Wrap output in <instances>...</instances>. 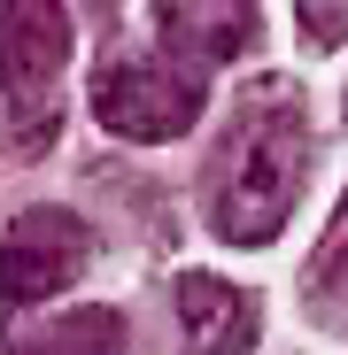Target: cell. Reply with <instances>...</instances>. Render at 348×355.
Here are the masks:
<instances>
[{
	"mask_svg": "<svg viewBox=\"0 0 348 355\" xmlns=\"http://www.w3.org/2000/svg\"><path fill=\"white\" fill-rule=\"evenodd\" d=\"M302 170H310V132H302L295 93H263L232 124V139L209 170V224L240 248L271 240L286 224V209H295V193H302Z\"/></svg>",
	"mask_w": 348,
	"mask_h": 355,
	"instance_id": "6da1fadb",
	"label": "cell"
},
{
	"mask_svg": "<svg viewBox=\"0 0 348 355\" xmlns=\"http://www.w3.org/2000/svg\"><path fill=\"white\" fill-rule=\"evenodd\" d=\"M93 116L116 139H179L201 116V78L179 62H108L93 85Z\"/></svg>",
	"mask_w": 348,
	"mask_h": 355,
	"instance_id": "7a4b0ae2",
	"label": "cell"
},
{
	"mask_svg": "<svg viewBox=\"0 0 348 355\" xmlns=\"http://www.w3.org/2000/svg\"><path fill=\"white\" fill-rule=\"evenodd\" d=\"M93 255V232L70 209H24L0 232V302H47L63 293Z\"/></svg>",
	"mask_w": 348,
	"mask_h": 355,
	"instance_id": "3957f363",
	"label": "cell"
},
{
	"mask_svg": "<svg viewBox=\"0 0 348 355\" xmlns=\"http://www.w3.org/2000/svg\"><path fill=\"white\" fill-rule=\"evenodd\" d=\"M63 62H70V8H0V116H24V108L39 116Z\"/></svg>",
	"mask_w": 348,
	"mask_h": 355,
	"instance_id": "277c9868",
	"label": "cell"
},
{
	"mask_svg": "<svg viewBox=\"0 0 348 355\" xmlns=\"http://www.w3.org/2000/svg\"><path fill=\"white\" fill-rule=\"evenodd\" d=\"M155 24H163L170 62L201 78V62H224V54L256 46V31H263V8H248V0H224V8H155Z\"/></svg>",
	"mask_w": 348,
	"mask_h": 355,
	"instance_id": "5b68a950",
	"label": "cell"
},
{
	"mask_svg": "<svg viewBox=\"0 0 348 355\" xmlns=\"http://www.w3.org/2000/svg\"><path fill=\"white\" fill-rule=\"evenodd\" d=\"M179 317H186V347L194 355H248V340H256V302L240 286L209 278V270L179 278Z\"/></svg>",
	"mask_w": 348,
	"mask_h": 355,
	"instance_id": "8992f818",
	"label": "cell"
},
{
	"mask_svg": "<svg viewBox=\"0 0 348 355\" xmlns=\"http://www.w3.org/2000/svg\"><path fill=\"white\" fill-rule=\"evenodd\" d=\"M0 355H132V340H124V317L116 309H70V317L8 332Z\"/></svg>",
	"mask_w": 348,
	"mask_h": 355,
	"instance_id": "52a82bcc",
	"label": "cell"
},
{
	"mask_svg": "<svg viewBox=\"0 0 348 355\" xmlns=\"http://www.w3.org/2000/svg\"><path fill=\"white\" fill-rule=\"evenodd\" d=\"M348 286V209L333 216V232H325V248L310 255V293H340Z\"/></svg>",
	"mask_w": 348,
	"mask_h": 355,
	"instance_id": "ba28073f",
	"label": "cell"
},
{
	"mask_svg": "<svg viewBox=\"0 0 348 355\" xmlns=\"http://www.w3.org/2000/svg\"><path fill=\"white\" fill-rule=\"evenodd\" d=\"M302 31H310V46H340V39H348V0H340V8H317V0H310V8H302Z\"/></svg>",
	"mask_w": 348,
	"mask_h": 355,
	"instance_id": "9c48e42d",
	"label": "cell"
}]
</instances>
